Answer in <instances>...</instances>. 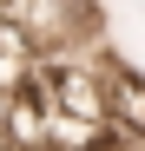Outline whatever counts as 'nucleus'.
<instances>
[{
    "label": "nucleus",
    "instance_id": "f257e3e1",
    "mask_svg": "<svg viewBox=\"0 0 145 151\" xmlns=\"http://www.w3.org/2000/svg\"><path fill=\"white\" fill-rule=\"evenodd\" d=\"M106 92H112V125L125 138H145V72L106 53Z\"/></svg>",
    "mask_w": 145,
    "mask_h": 151
}]
</instances>
